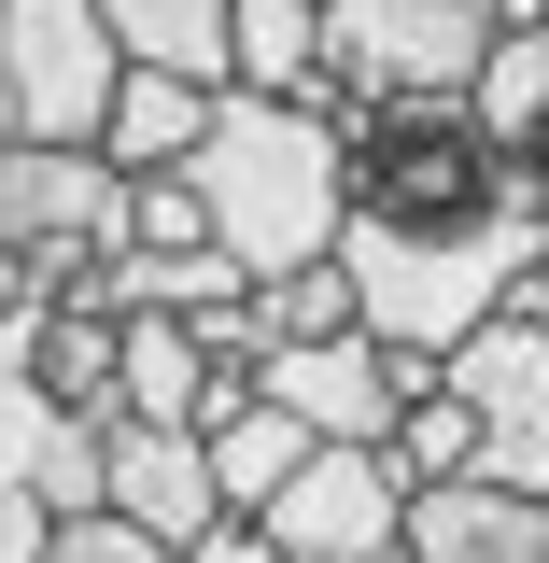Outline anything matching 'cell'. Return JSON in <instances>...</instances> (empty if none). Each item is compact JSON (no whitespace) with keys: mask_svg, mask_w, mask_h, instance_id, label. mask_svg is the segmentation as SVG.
I'll return each instance as SVG.
<instances>
[{"mask_svg":"<svg viewBox=\"0 0 549 563\" xmlns=\"http://www.w3.org/2000/svg\"><path fill=\"white\" fill-rule=\"evenodd\" d=\"M254 380H268V395H282L296 422H310V437L395 451V422H409L422 395L451 380V366H437V352H395V339H366V324H352V339H282L268 366H254Z\"/></svg>","mask_w":549,"mask_h":563,"instance_id":"8992f818","label":"cell"},{"mask_svg":"<svg viewBox=\"0 0 549 563\" xmlns=\"http://www.w3.org/2000/svg\"><path fill=\"white\" fill-rule=\"evenodd\" d=\"M184 169L211 184V240L254 282H282V268H310V254L352 240V128H339V99L226 85V113H211V141Z\"/></svg>","mask_w":549,"mask_h":563,"instance_id":"7a4b0ae2","label":"cell"},{"mask_svg":"<svg viewBox=\"0 0 549 563\" xmlns=\"http://www.w3.org/2000/svg\"><path fill=\"white\" fill-rule=\"evenodd\" d=\"M43 563H184V550L141 536L128 507H85V521H57V550H43Z\"/></svg>","mask_w":549,"mask_h":563,"instance_id":"44dd1931","label":"cell"},{"mask_svg":"<svg viewBox=\"0 0 549 563\" xmlns=\"http://www.w3.org/2000/svg\"><path fill=\"white\" fill-rule=\"evenodd\" d=\"M240 85H268V99H339V85H325V0H240Z\"/></svg>","mask_w":549,"mask_h":563,"instance_id":"e0dca14e","label":"cell"},{"mask_svg":"<svg viewBox=\"0 0 549 563\" xmlns=\"http://www.w3.org/2000/svg\"><path fill=\"white\" fill-rule=\"evenodd\" d=\"M536 14H549V0H536Z\"/></svg>","mask_w":549,"mask_h":563,"instance_id":"cb8c5ba5","label":"cell"},{"mask_svg":"<svg viewBox=\"0 0 549 563\" xmlns=\"http://www.w3.org/2000/svg\"><path fill=\"white\" fill-rule=\"evenodd\" d=\"M465 113H480L507 155H549V14H536V0L493 29V57H480V85H465Z\"/></svg>","mask_w":549,"mask_h":563,"instance_id":"5bb4252c","label":"cell"},{"mask_svg":"<svg viewBox=\"0 0 549 563\" xmlns=\"http://www.w3.org/2000/svg\"><path fill=\"white\" fill-rule=\"evenodd\" d=\"M451 395H480V422H493L480 479L549 493V310H493L480 339L451 352Z\"/></svg>","mask_w":549,"mask_h":563,"instance_id":"ba28073f","label":"cell"},{"mask_svg":"<svg viewBox=\"0 0 549 563\" xmlns=\"http://www.w3.org/2000/svg\"><path fill=\"white\" fill-rule=\"evenodd\" d=\"M211 113H226V85H198V70H128L99 155H128V169H184V155L211 141Z\"/></svg>","mask_w":549,"mask_h":563,"instance_id":"9a60e30c","label":"cell"},{"mask_svg":"<svg viewBox=\"0 0 549 563\" xmlns=\"http://www.w3.org/2000/svg\"><path fill=\"white\" fill-rule=\"evenodd\" d=\"M395 465H409V493H422V479H480V465H493V422H480V395H451V380H437V395H422V409L395 422Z\"/></svg>","mask_w":549,"mask_h":563,"instance_id":"d6986e66","label":"cell"},{"mask_svg":"<svg viewBox=\"0 0 549 563\" xmlns=\"http://www.w3.org/2000/svg\"><path fill=\"white\" fill-rule=\"evenodd\" d=\"M128 254H141V268L226 254V240H211V184H198V169H128Z\"/></svg>","mask_w":549,"mask_h":563,"instance_id":"ac0fdd59","label":"cell"},{"mask_svg":"<svg viewBox=\"0 0 549 563\" xmlns=\"http://www.w3.org/2000/svg\"><path fill=\"white\" fill-rule=\"evenodd\" d=\"M57 395H43V380H0V563H43L57 550V479H43V465H57Z\"/></svg>","mask_w":549,"mask_h":563,"instance_id":"8fae6325","label":"cell"},{"mask_svg":"<svg viewBox=\"0 0 549 563\" xmlns=\"http://www.w3.org/2000/svg\"><path fill=\"white\" fill-rule=\"evenodd\" d=\"M29 380H43L57 409H99V422H113V380H128V324H113V310H70V296H43Z\"/></svg>","mask_w":549,"mask_h":563,"instance_id":"2e32d148","label":"cell"},{"mask_svg":"<svg viewBox=\"0 0 549 563\" xmlns=\"http://www.w3.org/2000/svg\"><path fill=\"white\" fill-rule=\"evenodd\" d=\"M366 324V282H352V254H310V268L268 282V352L282 339H352Z\"/></svg>","mask_w":549,"mask_h":563,"instance_id":"ffe728a7","label":"cell"},{"mask_svg":"<svg viewBox=\"0 0 549 563\" xmlns=\"http://www.w3.org/2000/svg\"><path fill=\"white\" fill-rule=\"evenodd\" d=\"M184 563H296V550H282L268 521H254V507H240V521H211V536H198V550H184Z\"/></svg>","mask_w":549,"mask_h":563,"instance_id":"7402d4cb","label":"cell"},{"mask_svg":"<svg viewBox=\"0 0 549 563\" xmlns=\"http://www.w3.org/2000/svg\"><path fill=\"white\" fill-rule=\"evenodd\" d=\"M339 254H352V282H366V339L451 366V352L536 282V254H549V184L521 169V184H493V198H465V211H352Z\"/></svg>","mask_w":549,"mask_h":563,"instance_id":"6da1fadb","label":"cell"},{"mask_svg":"<svg viewBox=\"0 0 549 563\" xmlns=\"http://www.w3.org/2000/svg\"><path fill=\"white\" fill-rule=\"evenodd\" d=\"M268 536H282L296 563H409V465H395V451L325 437V451L282 479Z\"/></svg>","mask_w":549,"mask_h":563,"instance_id":"52a82bcc","label":"cell"},{"mask_svg":"<svg viewBox=\"0 0 549 563\" xmlns=\"http://www.w3.org/2000/svg\"><path fill=\"white\" fill-rule=\"evenodd\" d=\"M211 395H226V352H211L184 310H128V380H113V409H141V422H211Z\"/></svg>","mask_w":549,"mask_h":563,"instance_id":"7c38bea8","label":"cell"},{"mask_svg":"<svg viewBox=\"0 0 549 563\" xmlns=\"http://www.w3.org/2000/svg\"><path fill=\"white\" fill-rule=\"evenodd\" d=\"M0 43H14V141H113L128 99V43L99 0H0Z\"/></svg>","mask_w":549,"mask_h":563,"instance_id":"5b68a950","label":"cell"},{"mask_svg":"<svg viewBox=\"0 0 549 563\" xmlns=\"http://www.w3.org/2000/svg\"><path fill=\"white\" fill-rule=\"evenodd\" d=\"M0 240L43 268V296L70 268H99V254H128V155H99V141H0Z\"/></svg>","mask_w":549,"mask_h":563,"instance_id":"277c9868","label":"cell"},{"mask_svg":"<svg viewBox=\"0 0 549 563\" xmlns=\"http://www.w3.org/2000/svg\"><path fill=\"white\" fill-rule=\"evenodd\" d=\"M409 563H549V493L422 479V493H409Z\"/></svg>","mask_w":549,"mask_h":563,"instance_id":"30bf717a","label":"cell"},{"mask_svg":"<svg viewBox=\"0 0 549 563\" xmlns=\"http://www.w3.org/2000/svg\"><path fill=\"white\" fill-rule=\"evenodd\" d=\"M113 43L141 70H198V85H240V0H99Z\"/></svg>","mask_w":549,"mask_h":563,"instance_id":"4fadbf2b","label":"cell"},{"mask_svg":"<svg viewBox=\"0 0 549 563\" xmlns=\"http://www.w3.org/2000/svg\"><path fill=\"white\" fill-rule=\"evenodd\" d=\"M480 0H325V85L339 99H465L493 57Z\"/></svg>","mask_w":549,"mask_h":563,"instance_id":"3957f363","label":"cell"},{"mask_svg":"<svg viewBox=\"0 0 549 563\" xmlns=\"http://www.w3.org/2000/svg\"><path fill=\"white\" fill-rule=\"evenodd\" d=\"M99 437H113V507H128L141 536L198 550L211 521H240V507H226V465H211V437H198V422H141V409H113Z\"/></svg>","mask_w":549,"mask_h":563,"instance_id":"9c48e42d","label":"cell"},{"mask_svg":"<svg viewBox=\"0 0 549 563\" xmlns=\"http://www.w3.org/2000/svg\"><path fill=\"white\" fill-rule=\"evenodd\" d=\"M0 141H14V43H0Z\"/></svg>","mask_w":549,"mask_h":563,"instance_id":"603a6c76","label":"cell"}]
</instances>
